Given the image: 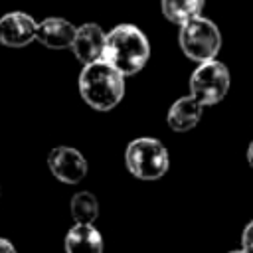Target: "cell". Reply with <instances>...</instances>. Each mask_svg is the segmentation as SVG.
<instances>
[{
	"label": "cell",
	"instance_id": "1",
	"mask_svg": "<svg viewBox=\"0 0 253 253\" xmlns=\"http://www.w3.org/2000/svg\"><path fill=\"white\" fill-rule=\"evenodd\" d=\"M150 57L146 36L132 24H121L105 36L101 59L115 67L123 77L138 73Z\"/></svg>",
	"mask_w": 253,
	"mask_h": 253
},
{
	"label": "cell",
	"instance_id": "2",
	"mask_svg": "<svg viewBox=\"0 0 253 253\" xmlns=\"http://www.w3.org/2000/svg\"><path fill=\"white\" fill-rule=\"evenodd\" d=\"M79 93L95 111H111L125 95V77L107 61L97 59L83 65L79 73Z\"/></svg>",
	"mask_w": 253,
	"mask_h": 253
},
{
	"label": "cell",
	"instance_id": "3",
	"mask_svg": "<svg viewBox=\"0 0 253 253\" xmlns=\"http://www.w3.org/2000/svg\"><path fill=\"white\" fill-rule=\"evenodd\" d=\"M126 170L138 180H158L168 170V150L164 144L150 136H140L128 142L125 150Z\"/></svg>",
	"mask_w": 253,
	"mask_h": 253
},
{
	"label": "cell",
	"instance_id": "4",
	"mask_svg": "<svg viewBox=\"0 0 253 253\" xmlns=\"http://www.w3.org/2000/svg\"><path fill=\"white\" fill-rule=\"evenodd\" d=\"M180 47L186 53V57L194 61H210L215 59L219 47H221V34L217 26L204 18L196 16L180 26Z\"/></svg>",
	"mask_w": 253,
	"mask_h": 253
},
{
	"label": "cell",
	"instance_id": "5",
	"mask_svg": "<svg viewBox=\"0 0 253 253\" xmlns=\"http://www.w3.org/2000/svg\"><path fill=\"white\" fill-rule=\"evenodd\" d=\"M229 89V71L217 61H202L198 69L190 77V93L200 105H215L219 103Z\"/></svg>",
	"mask_w": 253,
	"mask_h": 253
},
{
	"label": "cell",
	"instance_id": "6",
	"mask_svg": "<svg viewBox=\"0 0 253 253\" xmlns=\"http://www.w3.org/2000/svg\"><path fill=\"white\" fill-rule=\"evenodd\" d=\"M49 172L63 184H77L87 176L85 156L71 146H55L47 154Z\"/></svg>",
	"mask_w": 253,
	"mask_h": 253
},
{
	"label": "cell",
	"instance_id": "7",
	"mask_svg": "<svg viewBox=\"0 0 253 253\" xmlns=\"http://www.w3.org/2000/svg\"><path fill=\"white\" fill-rule=\"evenodd\" d=\"M38 22L26 12H8L0 18V43L6 47H26L36 40Z\"/></svg>",
	"mask_w": 253,
	"mask_h": 253
},
{
	"label": "cell",
	"instance_id": "8",
	"mask_svg": "<svg viewBox=\"0 0 253 253\" xmlns=\"http://www.w3.org/2000/svg\"><path fill=\"white\" fill-rule=\"evenodd\" d=\"M105 36L107 34L101 30V26L83 24V26L75 28V36H73V42H71V51L75 53V57L83 65L93 63V61L101 59V55H103Z\"/></svg>",
	"mask_w": 253,
	"mask_h": 253
},
{
	"label": "cell",
	"instance_id": "9",
	"mask_svg": "<svg viewBox=\"0 0 253 253\" xmlns=\"http://www.w3.org/2000/svg\"><path fill=\"white\" fill-rule=\"evenodd\" d=\"M75 36V26L63 18H45L36 26V40L49 49L71 47Z\"/></svg>",
	"mask_w": 253,
	"mask_h": 253
},
{
	"label": "cell",
	"instance_id": "10",
	"mask_svg": "<svg viewBox=\"0 0 253 253\" xmlns=\"http://www.w3.org/2000/svg\"><path fill=\"white\" fill-rule=\"evenodd\" d=\"M65 253H103V235L93 223H75L63 241Z\"/></svg>",
	"mask_w": 253,
	"mask_h": 253
},
{
	"label": "cell",
	"instance_id": "11",
	"mask_svg": "<svg viewBox=\"0 0 253 253\" xmlns=\"http://www.w3.org/2000/svg\"><path fill=\"white\" fill-rule=\"evenodd\" d=\"M202 111H204V105H200L192 95L180 97L168 109V115H166L168 126L176 132H186L200 123Z\"/></svg>",
	"mask_w": 253,
	"mask_h": 253
},
{
	"label": "cell",
	"instance_id": "12",
	"mask_svg": "<svg viewBox=\"0 0 253 253\" xmlns=\"http://www.w3.org/2000/svg\"><path fill=\"white\" fill-rule=\"evenodd\" d=\"M206 0H162V14L166 20L182 26L184 22L202 14Z\"/></svg>",
	"mask_w": 253,
	"mask_h": 253
},
{
	"label": "cell",
	"instance_id": "13",
	"mask_svg": "<svg viewBox=\"0 0 253 253\" xmlns=\"http://www.w3.org/2000/svg\"><path fill=\"white\" fill-rule=\"evenodd\" d=\"M75 223H93L99 217V202L91 192H77L69 204Z\"/></svg>",
	"mask_w": 253,
	"mask_h": 253
},
{
	"label": "cell",
	"instance_id": "14",
	"mask_svg": "<svg viewBox=\"0 0 253 253\" xmlns=\"http://www.w3.org/2000/svg\"><path fill=\"white\" fill-rule=\"evenodd\" d=\"M241 249L245 253H253V219L245 225L243 235H241Z\"/></svg>",
	"mask_w": 253,
	"mask_h": 253
},
{
	"label": "cell",
	"instance_id": "15",
	"mask_svg": "<svg viewBox=\"0 0 253 253\" xmlns=\"http://www.w3.org/2000/svg\"><path fill=\"white\" fill-rule=\"evenodd\" d=\"M0 253H16V247L12 245V241L0 237Z\"/></svg>",
	"mask_w": 253,
	"mask_h": 253
},
{
	"label": "cell",
	"instance_id": "16",
	"mask_svg": "<svg viewBox=\"0 0 253 253\" xmlns=\"http://www.w3.org/2000/svg\"><path fill=\"white\" fill-rule=\"evenodd\" d=\"M247 162H249V166L253 168V140H251L249 146H247Z\"/></svg>",
	"mask_w": 253,
	"mask_h": 253
},
{
	"label": "cell",
	"instance_id": "17",
	"mask_svg": "<svg viewBox=\"0 0 253 253\" xmlns=\"http://www.w3.org/2000/svg\"><path fill=\"white\" fill-rule=\"evenodd\" d=\"M227 253H245L243 249H235V251H227Z\"/></svg>",
	"mask_w": 253,
	"mask_h": 253
}]
</instances>
